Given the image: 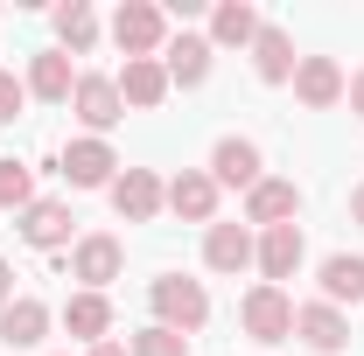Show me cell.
I'll list each match as a JSON object with an SVG mask.
<instances>
[{
  "label": "cell",
  "instance_id": "cell-1",
  "mask_svg": "<svg viewBox=\"0 0 364 356\" xmlns=\"http://www.w3.org/2000/svg\"><path fill=\"white\" fill-rule=\"evenodd\" d=\"M147 301H154V321H161V328H176V335H196V328L210 321V294H203V279H182V272L154 279V287H147Z\"/></svg>",
  "mask_w": 364,
  "mask_h": 356
},
{
  "label": "cell",
  "instance_id": "cell-2",
  "mask_svg": "<svg viewBox=\"0 0 364 356\" xmlns=\"http://www.w3.org/2000/svg\"><path fill=\"white\" fill-rule=\"evenodd\" d=\"M112 43L127 49V63H134V56H154V49L168 43V14H161L154 0H127V7L112 14Z\"/></svg>",
  "mask_w": 364,
  "mask_h": 356
},
{
  "label": "cell",
  "instance_id": "cell-3",
  "mask_svg": "<svg viewBox=\"0 0 364 356\" xmlns=\"http://www.w3.org/2000/svg\"><path fill=\"white\" fill-rule=\"evenodd\" d=\"M238 321H245L252 343H287V335H294V301H287L280 287H252L245 308H238Z\"/></svg>",
  "mask_w": 364,
  "mask_h": 356
},
{
  "label": "cell",
  "instance_id": "cell-4",
  "mask_svg": "<svg viewBox=\"0 0 364 356\" xmlns=\"http://www.w3.org/2000/svg\"><path fill=\"white\" fill-rule=\"evenodd\" d=\"M127 266V252H119V238H105V230H91L77 238V252H70V279H85V294H105L112 279Z\"/></svg>",
  "mask_w": 364,
  "mask_h": 356
},
{
  "label": "cell",
  "instance_id": "cell-5",
  "mask_svg": "<svg viewBox=\"0 0 364 356\" xmlns=\"http://www.w3.org/2000/svg\"><path fill=\"white\" fill-rule=\"evenodd\" d=\"M70 112L91 126V140L112 133L119 119H127V98H119V84L112 77H77V91H70Z\"/></svg>",
  "mask_w": 364,
  "mask_h": 356
},
{
  "label": "cell",
  "instance_id": "cell-6",
  "mask_svg": "<svg viewBox=\"0 0 364 356\" xmlns=\"http://www.w3.org/2000/svg\"><path fill=\"white\" fill-rule=\"evenodd\" d=\"M301 223H273V230H259V252H252V266L267 272V287H280V279H294L301 272Z\"/></svg>",
  "mask_w": 364,
  "mask_h": 356
},
{
  "label": "cell",
  "instance_id": "cell-7",
  "mask_svg": "<svg viewBox=\"0 0 364 356\" xmlns=\"http://www.w3.org/2000/svg\"><path fill=\"white\" fill-rule=\"evenodd\" d=\"M161 203H168V189H161L154 168H127V175H112V210H119L127 223H147Z\"/></svg>",
  "mask_w": 364,
  "mask_h": 356
},
{
  "label": "cell",
  "instance_id": "cell-8",
  "mask_svg": "<svg viewBox=\"0 0 364 356\" xmlns=\"http://www.w3.org/2000/svg\"><path fill=\"white\" fill-rule=\"evenodd\" d=\"M112 168H119V154H112L105 140H91V133L63 147V182H70V189H105Z\"/></svg>",
  "mask_w": 364,
  "mask_h": 356
},
{
  "label": "cell",
  "instance_id": "cell-9",
  "mask_svg": "<svg viewBox=\"0 0 364 356\" xmlns=\"http://www.w3.org/2000/svg\"><path fill=\"white\" fill-rule=\"evenodd\" d=\"M294 210H301V189L280 175H259V189H245V223H259V230L294 223Z\"/></svg>",
  "mask_w": 364,
  "mask_h": 356
},
{
  "label": "cell",
  "instance_id": "cell-10",
  "mask_svg": "<svg viewBox=\"0 0 364 356\" xmlns=\"http://www.w3.org/2000/svg\"><path fill=\"white\" fill-rule=\"evenodd\" d=\"M343 84H350V77H343L329 56H301V63H294V98H301L309 112H329V105L343 98Z\"/></svg>",
  "mask_w": 364,
  "mask_h": 356
},
{
  "label": "cell",
  "instance_id": "cell-11",
  "mask_svg": "<svg viewBox=\"0 0 364 356\" xmlns=\"http://www.w3.org/2000/svg\"><path fill=\"white\" fill-rule=\"evenodd\" d=\"M259 168H267V161H259V147H252V140H218V154H210V182H218V189H259Z\"/></svg>",
  "mask_w": 364,
  "mask_h": 356
},
{
  "label": "cell",
  "instance_id": "cell-12",
  "mask_svg": "<svg viewBox=\"0 0 364 356\" xmlns=\"http://www.w3.org/2000/svg\"><path fill=\"white\" fill-rule=\"evenodd\" d=\"M43 335H49V308L36 294H14V301L0 308V343H7V350H36Z\"/></svg>",
  "mask_w": 364,
  "mask_h": 356
},
{
  "label": "cell",
  "instance_id": "cell-13",
  "mask_svg": "<svg viewBox=\"0 0 364 356\" xmlns=\"http://www.w3.org/2000/svg\"><path fill=\"white\" fill-rule=\"evenodd\" d=\"M252 252H259V245H252L245 223H210V230H203V266L210 272H245Z\"/></svg>",
  "mask_w": 364,
  "mask_h": 356
},
{
  "label": "cell",
  "instance_id": "cell-14",
  "mask_svg": "<svg viewBox=\"0 0 364 356\" xmlns=\"http://www.w3.org/2000/svg\"><path fill=\"white\" fill-rule=\"evenodd\" d=\"M168 210L189 217V223H210L218 217V182L203 175V168H182V175L168 182Z\"/></svg>",
  "mask_w": 364,
  "mask_h": 356
},
{
  "label": "cell",
  "instance_id": "cell-15",
  "mask_svg": "<svg viewBox=\"0 0 364 356\" xmlns=\"http://www.w3.org/2000/svg\"><path fill=\"white\" fill-rule=\"evenodd\" d=\"M14 230H21L36 252H63V245H70V210H63V203H28V210L14 217Z\"/></svg>",
  "mask_w": 364,
  "mask_h": 356
},
{
  "label": "cell",
  "instance_id": "cell-16",
  "mask_svg": "<svg viewBox=\"0 0 364 356\" xmlns=\"http://www.w3.org/2000/svg\"><path fill=\"white\" fill-rule=\"evenodd\" d=\"M112 84H119V98H127V105H140V112H154V105L168 98V70H161L154 56H134V63H127V70H119Z\"/></svg>",
  "mask_w": 364,
  "mask_h": 356
},
{
  "label": "cell",
  "instance_id": "cell-17",
  "mask_svg": "<svg viewBox=\"0 0 364 356\" xmlns=\"http://www.w3.org/2000/svg\"><path fill=\"white\" fill-rule=\"evenodd\" d=\"M294 335H301L309 350L329 356V350H343V343H350V321L329 308V301H316V308H294Z\"/></svg>",
  "mask_w": 364,
  "mask_h": 356
},
{
  "label": "cell",
  "instance_id": "cell-18",
  "mask_svg": "<svg viewBox=\"0 0 364 356\" xmlns=\"http://www.w3.org/2000/svg\"><path fill=\"white\" fill-rule=\"evenodd\" d=\"M252 63H259V77H267V84H287V77H294V63H301V56H294V35H287V28H273V21H259V35H252Z\"/></svg>",
  "mask_w": 364,
  "mask_h": 356
},
{
  "label": "cell",
  "instance_id": "cell-19",
  "mask_svg": "<svg viewBox=\"0 0 364 356\" xmlns=\"http://www.w3.org/2000/svg\"><path fill=\"white\" fill-rule=\"evenodd\" d=\"M28 91H36L43 105H70V91H77V77H70V56H63V49H43V56L28 63Z\"/></svg>",
  "mask_w": 364,
  "mask_h": 356
},
{
  "label": "cell",
  "instance_id": "cell-20",
  "mask_svg": "<svg viewBox=\"0 0 364 356\" xmlns=\"http://www.w3.org/2000/svg\"><path fill=\"white\" fill-rule=\"evenodd\" d=\"M63 328H70L77 343H105V328H112V301H105V294H70V301H63Z\"/></svg>",
  "mask_w": 364,
  "mask_h": 356
},
{
  "label": "cell",
  "instance_id": "cell-21",
  "mask_svg": "<svg viewBox=\"0 0 364 356\" xmlns=\"http://www.w3.org/2000/svg\"><path fill=\"white\" fill-rule=\"evenodd\" d=\"M161 70H168V84L196 91L203 77H210V43H203V35H176V43H168V63H161Z\"/></svg>",
  "mask_w": 364,
  "mask_h": 356
},
{
  "label": "cell",
  "instance_id": "cell-22",
  "mask_svg": "<svg viewBox=\"0 0 364 356\" xmlns=\"http://www.w3.org/2000/svg\"><path fill=\"white\" fill-rule=\"evenodd\" d=\"M259 35V7L252 0H225L218 14H210V43H225V49H245Z\"/></svg>",
  "mask_w": 364,
  "mask_h": 356
},
{
  "label": "cell",
  "instance_id": "cell-23",
  "mask_svg": "<svg viewBox=\"0 0 364 356\" xmlns=\"http://www.w3.org/2000/svg\"><path fill=\"white\" fill-rule=\"evenodd\" d=\"M322 301H329V308H336V301H364V259H350V252L322 259Z\"/></svg>",
  "mask_w": 364,
  "mask_h": 356
},
{
  "label": "cell",
  "instance_id": "cell-24",
  "mask_svg": "<svg viewBox=\"0 0 364 356\" xmlns=\"http://www.w3.org/2000/svg\"><path fill=\"white\" fill-rule=\"evenodd\" d=\"M56 35H63V49H70V56H85V49L98 43V21H91L85 0H63V7H56Z\"/></svg>",
  "mask_w": 364,
  "mask_h": 356
},
{
  "label": "cell",
  "instance_id": "cell-25",
  "mask_svg": "<svg viewBox=\"0 0 364 356\" xmlns=\"http://www.w3.org/2000/svg\"><path fill=\"white\" fill-rule=\"evenodd\" d=\"M28 203H36V182H28V168H21L14 154H7V161H0V210H14V217H21Z\"/></svg>",
  "mask_w": 364,
  "mask_h": 356
},
{
  "label": "cell",
  "instance_id": "cell-26",
  "mask_svg": "<svg viewBox=\"0 0 364 356\" xmlns=\"http://www.w3.org/2000/svg\"><path fill=\"white\" fill-rule=\"evenodd\" d=\"M127 356H189V335H176V328H140L134 343H127Z\"/></svg>",
  "mask_w": 364,
  "mask_h": 356
},
{
  "label": "cell",
  "instance_id": "cell-27",
  "mask_svg": "<svg viewBox=\"0 0 364 356\" xmlns=\"http://www.w3.org/2000/svg\"><path fill=\"white\" fill-rule=\"evenodd\" d=\"M21 105H28V84H14V77L0 70V126H14V119H21Z\"/></svg>",
  "mask_w": 364,
  "mask_h": 356
},
{
  "label": "cell",
  "instance_id": "cell-28",
  "mask_svg": "<svg viewBox=\"0 0 364 356\" xmlns=\"http://www.w3.org/2000/svg\"><path fill=\"white\" fill-rule=\"evenodd\" d=\"M343 98H350V112H358V119H364V70H358V77H350V84H343Z\"/></svg>",
  "mask_w": 364,
  "mask_h": 356
},
{
  "label": "cell",
  "instance_id": "cell-29",
  "mask_svg": "<svg viewBox=\"0 0 364 356\" xmlns=\"http://www.w3.org/2000/svg\"><path fill=\"white\" fill-rule=\"evenodd\" d=\"M7 301H14V266L0 259V308H7Z\"/></svg>",
  "mask_w": 364,
  "mask_h": 356
},
{
  "label": "cell",
  "instance_id": "cell-30",
  "mask_svg": "<svg viewBox=\"0 0 364 356\" xmlns=\"http://www.w3.org/2000/svg\"><path fill=\"white\" fill-rule=\"evenodd\" d=\"M91 356H127V350H119V343H112V335H105V343H91Z\"/></svg>",
  "mask_w": 364,
  "mask_h": 356
},
{
  "label": "cell",
  "instance_id": "cell-31",
  "mask_svg": "<svg viewBox=\"0 0 364 356\" xmlns=\"http://www.w3.org/2000/svg\"><path fill=\"white\" fill-rule=\"evenodd\" d=\"M350 223H358V230H364V189H358V196H350Z\"/></svg>",
  "mask_w": 364,
  "mask_h": 356
}]
</instances>
